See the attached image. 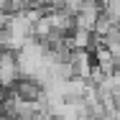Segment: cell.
Returning <instances> with one entry per match:
<instances>
[{
  "instance_id": "6da1fadb",
  "label": "cell",
  "mask_w": 120,
  "mask_h": 120,
  "mask_svg": "<svg viewBox=\"0 0 120 120\" xmlns=\"http://www.w3.org/2000/svg\"><path fill=\"white\" fill-rule=\"evenodd\" d=\"M69 64H72L74 77H87L90 79V74L95 69V59H92L90 49H74L72 56H69Z\"/></svg>"
},
{
  "instance_id": "7a4b0ae2",
  "label": "cell",
  "mask_w": 120,
  "mask_h": 120,
  "mask_svg": "<svg viewBox=\"0 0 120 120\" xmlns=\"http://www.w3.org/2000/svg\"><path fill=\"white\" fill-rule=\"evenodd\" d=\"M87 3H95V0H87Z\"/></svg>"
}]
</instances>
